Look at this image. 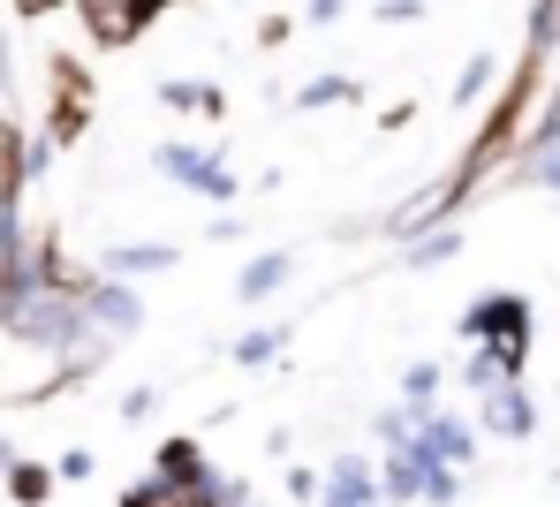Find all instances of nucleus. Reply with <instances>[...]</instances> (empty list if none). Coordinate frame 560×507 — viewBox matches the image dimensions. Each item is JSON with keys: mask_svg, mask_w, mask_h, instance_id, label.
<instances>
[{"mask_svg": "<svg viewBox=\"0 0 560 507\" xmlns=\"http://www.w3.org/2000/svg\"><path fill=\"white\" fill-rule=\"evenodd\" d=\"M92 99H98V76L77 61V54H46V137L69 152L84 129H92Z\"/></svg>", "mask_w": 560, "mask_h": 507, "instance_id": "f257e3e1", "label": "nucleus"}, {"mask_svg": "<svg viewBox=\"0 0 560 507\" xmlns=\"http://www.w3.org/2000/svg\"><path fill=\"white\" fill-rule=\"evenodd\" d=\"M152 167L167 175V182H183V190H197V198H212V204H228L243 182H235V167L220 160V152H197V144H160L152 152Z\"/></svg>", "mask_w": 560, "mask_h": 507, "instance_id": "f03ea898", "label": "nucleus"}, {"mask_svg": "<svg viewBox=\"0 0 560 507\" xmlns=\"http://www.w3.org/2000/svg\"><path fill=\"white\" fill-rule=\"evenodd\" d=\"M463 341H500V349H523L530 356V304L523 296H477V304L463 310Z\"/></svg>", "mask_w": 560, "mask_h": 507, "instance_id": "7ed1b4c3", "label": "nucleus"}, {"mask_svg": "<svg viewBox=\"0 0 560 507\" xmlns=\"http://www.w3.org/2000/svg\"><path fill=\"white\" fill-rule=\"evenodd\" d=\"M84 310H92V326H98V333H114V341L144 326V304H137V288H129L121 273H98V281H92V296H84Z\"/></svg>", "mask_w": 560, "mask_h": 507, "instance_id": "20e7f679", "label": "nucleus"}, {"mask_svg": "<svg viewBox=\"0 0 560 507\" xmlns=\"http://www.w3.org/2000/svg\"><path fill=\"white\" fill-rule=\"evenodd\" d=\"M31 129L15 114H0V212H23V190H31Z\"/></svg>", "mask_w": 560, "mask_h": 507, "instance_id": "39448f33", "label": "nucleus"}, {"mask_svg": "<svg viewBox=\"0 0 560 507\" xmlns=\"http://www.w3.org/2000/svg\"><path fill=\"white\" fill-rule=\"evenodd\" d=\"M485 432H492V439H530V432H538V402L523 394V379L485 387Z\"/></svg>", "mask_w": 560, "mask_h": 507, "instance_id": "423d86ee", "label": "nucleus"}, {"mask_svg": "<svg viewBox=\"0 0 560 507\" xmlns=\"http://www.w3.org/2000/svg\"><path fill=\"white\" fill-rule=\"evenodd\" d=\"M77 15H84L92 46H106V54H121V46H137V38H144V23H137V8H129V0H77Z\"/></svg>", "mask_w": 560, "mask_h": 507, "instance_id": "0eeeda50", "label": "nucleus"}, {"mask_svg": "<svg viewBox=\"0 0 560 507\" xmlns=\"http://www.w3.org/2000/svg\"><path fill=\"white\" fill-rule=\"evenodd\" d=\"M318 507H386V485L372 477V462L364 455H341L334 462V477H326V500Z\"/></svg>", "mask_w": 560, "mask_h": 507, "instance_id": "6e6552de", "label": "nucleus"}, {"mask_svg": "<svg viewBox=\"0 0 560 507\" xmlns=\"http://www.w3.org/2000/svg\"><path fill=\"white\" fill-rule=\"evenodd\" d=\"M152 470H160L167 485H183V493H197V485L212 477V462H205V447H197L189 432H175V439H160V455H152Z\"/></svg>", "mask_w": 560, "mask_h": 507, "instance_id": "1a4fd4ad", "label": "nucleus"}, {"mask_svg": "<svg viewBox=\"0 0 560 507\" xmlns=\"http://www.w3.org/2000/svg\"><path fill=\"white\" fill-rule=\"evenodd\" d=\"M417 447L463 470V462H469V424H463V416H440V409H424V424H417Z\"/></svg>", "mask_w": 560, "mask_h": 507, "instance_id": "9d476101", "label": "nucleus"}, {"mask_svg": "<svg viewBox=\"0 0 560 507\" xmlns=\"http://www.w3.org/2000/svg\"><path fill=\"white\" fill-rule=\"evenodd\" d=\"M0 485H8V507H46V500H54V485H61V470H54V462L15 455V470H8Z\"/></svg>", "mask_w": 560, "mask_h": 507, "instance_id": "9b49d317", "label": "nucleus"}, {"mask_svg": "<svg viewBox=\"0 0 560 507\" xmlns=\"http://www.w3.org/2000/svg\"><path fill=\"white\" fill-rule=\"evenodd\" d=\"M167 266H175V243H121V250L98 258V273H121V281H137V273H167Z\"/></svg>", "mask_w": 560, "mask_h": 507, "instance_id": "f8f14e48", "label": "nucleus"}, {"mask_svg": "<svg viewBox=\"0 0 560 507\" xmlns=\"http://www.w3.org/2000/svg\"><path fill=\"white\" fill-rule=\"evenodd\" d=\"M160 106H175V114H205V121H220V114H228V92H220V84H189V76H167V84H160Z\"/></svg>", "mask_w": 560, "mask_h": 507, "instance_id": "ddd939ff", "label": "nucleus"}, {"mask_svg": "<svg viewBox=\"0 0 560 507\" xmlns=\"http://www.w3.org/2000/svg\"><path fill=\"white\" fill-rule=\"evenodd\" d=\"M288 273H295V258H288V250H266V258H250V266L235 273V296H243V304H258V296H273Z\"/></svg>", "mask_w": 560, "mask_h": 507, "instance_id": "4468645a", "label": "nucleus"}, {"mask_svg": "<svg viewBox=\"0 0 560 507\" xmlns=\"http://www.w3.org/2000/svg\"><path fill=\"white\" fill-rule=\"evenodd\" d=\"M386 493L394 500H424V447H386Z\"/></svg>", "mask_w": 560, "mask_h": 507, "instance_id": "2eb2a0df", "label": "nucleus"}, {"mask_svg": "<svg viewBox=\"0 0 560 507\" xmlns=\"http://www.w3.org/2000/svg\"><path fill=\"white\" fill-rule=\"evenodd\" d=\"M280 341H288L280 326H258V333H243V341H235V364H243V372H258V364H273V356H280Z\"/></svg>", "mask_w": 560, "mask_h": 507, "instance_id": "dca6fc26", "label": "nucleus"}, {"mask_svg": "<svg viewBox=\"0 0 560 507\" xmlns=\"http://www.w3.org/2000/svg\"><path fill=\"white\" fill-rule=\"evenodd\" d=\"M455 250H463V235H455V227H432V235L409 243V266H447Z\"/></svg>", "mask_w": 560, "mask_h": 507, "instance_id": "f3484780", "label": "nucleus"}, {"mask_svg": "<svg viewBox=\"0 0 560 507\" xmlns=\"http://www.w3.org/2000/svg\"><path fill=\"white\" fill-rule=\"evenodd\" d=\"M492 69H500L492 54H469V61H463V76H455V106H477V99H485V84H492Z\"/></svg>", "mask_w": 560, "mask_h": 507, "instance_id": "a211bd4d", "label": "nucleus"}, {"mask_svg": "<svg viewBox=\"0 0 560 507\" xmlns=\"http://www.w3.org/2000/svg\"><path fill=\"white\" fill-rule=\"evenodd\" d=\"M341 99H357V76H318L295 92V106H341Z\"/></svg>", "mask_w": 560, "mask_h": 507, "instance_id": "6ab92c4d", "label": "nucleus"}, {"mask_svg": "<svg viewBox=\"0 0 560 507\" xmlns=\"http://www.w3.org/2000/svg\"><path fill=\"white\" fill-rule=\"evenodd\" d=\"M401 394H409L417 409H432V394H440V364H432V356H424V364H409V372H401Z\"/></svg>", "mask_w": 560, "mask_h": 507, "instance_id": "aec40b11", "label": "nucleus"}, {"mask_svg": "<svg viewBox=\"0 0 560 507\" xmlns=\"http://www.w3.org/2000/svg\"><path fill=\"white\" fill-rule=\"evenodd\" d=\"M523 175H530V182H553V190H560V137H553V144H538V152L523 160Z\"/></svg>", "mask_w": 560, "mask_h": 507, "instance_id": "412c9836", "label": "nucleus"}, {"mask_svg": "<svg viewBox=\"0 0 560 507\" xmlns=\"http://www.w3.org/2000/svg\"><path fill=\"white\" fill-rule=\"evenodd\" d=\"M54 470H61V485H84V477H92L98 462H92V447H69V455H61Z\"/></svg>", "mask_w": 560, "mask_h": 507, "instance_id": "4be33fe9", "label": "nucleus"}, {"mask_svg": "<svg viewBox=\"0 0 560 507\" xmlns=\"http://www.w3.org/2000/svg\"><path fill=\"white\" fill-rule=\"evenodd\" d=\"M288 500H326V477H311V470H288Z\"/></svg>", "mask_w": 560, "mask_h": 507, "instance_id": "5701e85b", "label": "nucleus"}, {"mask_svg": "<svg viewBox=\"0 0 560 507\" xmlns=\"http://www.w3.org/2000/svg\"><path fill=\"white\" fill-rule=\"evenodd\" d=\"M372 15H378V23H417V15H424V0H378Z\"/></svg>", "mask_w": 560, "mask_h": 507, "instance_id": "b1692460", "label": "nucleus"}, {"mask_svg": "<svg viewBox=\"0 0 560 507\" xmlns=\"http://www.w3.org/2000/svg\"><path fill=\"white\" fill-rule=\"evenodd\" d=\"M54 8H77V0H8V15H23V23H38V15H54Z\"/></svg>", "mask_w": 560, "mask_h": 507, "instance_id": "393cba45", "label": "nucleus"}, {"mask_svg": "<svg viewBox=\"0 0 560 507\" xmlns=\"http://www.w3.org/2000/svg\"><path fill=\"white\" fill-rule=\"evenodd\" d=\"M288 31H295L288 15H266V23H258V46H288Z\"/></svg>", "mask_w": 560, "mask_h": 507, "instance_id": "a878e982", "label": "nucleus"}, {"mask_svg": "<svg viewBox=\"0 0 560 507\" xmlns=\"http://www.w3.org/2000/svg\"><path fill=\"white\" fill-rule=\"evenodd\" d=\"M121 416H152V387H129L121 394Z\"/></svg>", "mask_w": 560, "mask_h": 507, "instance_id": "bb28decb", "label": "nucleus"}, {"mask_svg": "<svg viewBox=\"0 0 560 507\" xmlns=\"http://www.w3.org/2000/svg\"><path fill=\"white\" fill-rule=\"evenodd\" d=\"M341 8H349V0H311V8H303V15H311V23H334V15H341Z\"/></svg>", "mask_w": 560, "mask_h": 507, "instance_id": "cd10ccee", "label": "nucleus"}, {"mask_svg": "<svg viewBox=\"0 0 560 507\" xmlns=\"http://www.w3.org/2000/svg\"><path fill=\"white\" fill-rule=\"evenodd\" d=\"M129 8H137V23L152 31V23H160V8H175V0H129Z\"/></svg>", "mask_w": 560, "mask_h": 507, "instance_id": "c85d7f7f", "label": "nucleus"}, {"mask_svg": "<svg viewBox=\"0 0 560 507\" xmlns=\"http://www.w3.org/2000/svg\"><path fill=\"white\" fill-rule=\"evenodd\" d=\"M15 92V61H8V38H0V99Z\"/></svg>", "mask_w": 560, "mask_h": 507, "instance_id": "c756f323", "label": "nucleus"}, {"mask_svg": "<svg viewBox=\"0 0 560 507\" xmlns=\"http://www.w3.org/2000/svg\"><path fill=\"white\" fill-rule=\"evenodd\" d=\"M8 470H15V439L0 432V477H8Z\"/></svg>", "mask_w": 560, "mask_h": 507, "instance_id": "7c9ffc66", "label": "nucleus"}]
</instances>
